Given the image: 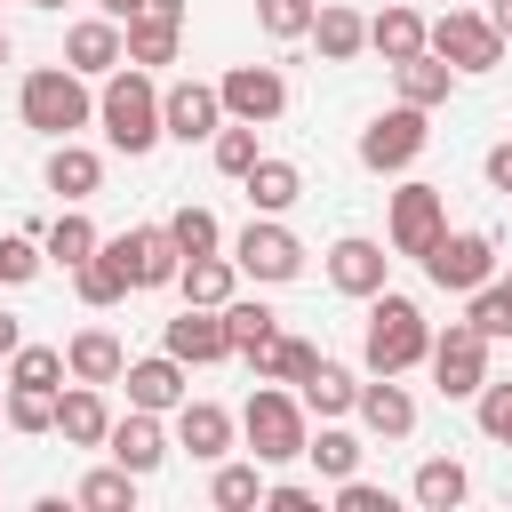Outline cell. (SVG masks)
<instances>
[{
	"mask_svg": "<svg viewBox=\"0 0 512 512\" xmlns=\"http://www.w3.org/2000/svg\"><path fill=\"white\" fill-rule=\"evenodd\" d=\"M96 128H104L112 152L144 160V152L160 144V80H152L144 64H112L104 88H96Z\"/></svg>",
	"mask_w": 512,
	"mask_h": 512,
	"instance_id": "1",
	"label": "cell"
},
{
	"mask_svg": "<svg viewBox=\"0 0 512 512\" xmlns=\"http://www.w3.org/2000/svg\"><path fill=\"white\" fill-rule=\"evenodd\" d=\"M424 352H432V320L416 312V296L376 288V296H368V328H360V360H368V376H408Z\"/></svg>",
	"mask_w": 512,
	"mask_h": 512,
	"instance_id": "2",
	"label": "cell"
},
{
	"mask_svg": "<svg viewBox=\"0 0 512 512\" xmlns=\"http://www.w3.org/2000/svg\"><path fill=\"white\" fill-rule=\"evenodd\" d=\"M304 432H312V416H304L296 384H256V392H248L240 440H248L256 464H296V456H304Z\"/></svg>",
	"mask_w": 512,
	"mask_h": 512,
	"instance_id": "3",
	"label": "cell"
},
{
	"mask_svg": "<svg viewBox=\"0 0 512 512\" xmlns=\"http://www.w3.org/2000/svg\"><path fill=\"white\" fill-rule=\"evenodd\" d=\"M16 112H24V128H40V136L56 144V136H72V128L96 120V96H88V80H80L72 64H40V72H24Z\"/></svg>",
	"mask_w": 512,
	"mask_h": 512,
	"instance_id": "4",
	"label": "cell"
},
{
	"mask_svg": "<svg viewBox=\"0 0 512 512\" xmlns=\"http://www.w3.org/2000/svg\"><path fill=\"white\" fill-rule=\"evenodd\" d=\"M424 48H432V56H448V64H456V80H464V72H496V64H504V32H496L480 8H448V16H432V24H424Z\"/></svg>",
	"mask_w": 512,
	"mask_h": 512,
	"instance_id": "5",
	"label": "cell"
},
{
	"mask_svg": "<svg viewBox=\"0 0 512 512\" xmlns=\"http://www.w3.org/2000/svg\"><path fill=\"white\" fill-rule=\"evenodd\" d=\"M424 144H432V112L392 104V112H376V120L360 128V168L400 176V168H416V160H424Z\"/></svg>",
	"mask_w": 512,
	"mask_h": 512,
	"instance_id": "6",
	"label": "cell"
},
{
	"mask_svg": "<svg viewBox=\"0 0 512 512\" xmlns=\"http://www.w3.org/2000/svg\"><path fill=\"white\" fill-rule=\"evenodd\" d=\"M232 264H240V280L280 288V280H296V272H304V240H296L280 216H248V232L232 240Z\"/></svg>",
	"mask_w": 512,
	"mask_h": 512,
	"instance_id": "7",
	"label": "cell"
},
{
	"mask_svg": "<svg viewBox=\"0 0 512 512\" xmlns=\"http://www.w3.org/2000/svg\"><path fill=\"white\" fill-rule=\"evenodd\" d=\"M440 232H448V192H440V184H424V176H408V184L392 192V216H384L392 256H424Z\"/></svg>",
	"mask_w": 512,
	"mask_h": 512,
	"instance_id": "8",
	"label": "cell"
},
{
	"mask_svg": "<svg viewBox=\"0 0 512 512\" xmlns=\"http://www.w3.org/2000/svg\"><path fill=\"white\" fill-rule=\"evenodd\" d=\"M416 264H424V280H432V288L472 296L480 280H496V240H488V232H440Z\"/></svg>",
	"mask_w": 512,
	"mask_h": 512,
	"instance_id": "9",
	"label": "cell"
},
{
	"mask_svg": "<svg viewBox=\"0 0 512 512\" xmlns=\"http://www.w3.org/2000/svg\"><path fill=\"white\" fill-rule=\"evenodd\" d=\"M432 384H440V400H472L480 384H488V336L472 328V320H448L440 336H432Z\"/></svg>",
	"mask_w": 512,
	"mask_h": 512,
	"instance_id": "10",
	"label": "cell"
},
{
	"mask_svg": "<svg viewBox=\"0 0 512 512\" xmlns=\"http://www.w3.org/2000/svg\"><path fill=\"white\" fill-rule=\"evenodd\" d=\"M216 96H224V120H248V128H264V120L288 112V80H280V64H232V72L216 80Z\"/></svg>",
	"mask_w": 512,
	"mask_h": 512,
	"instance_id": "11",
	"label": "cell"
},
{
	"mask_svg": "<svg viewBox=\"0 0 512 512\" xmlns=\"http://www.w3.org/2000/svg\"><path fill=\"white\" fill-rule=\"evenodd\" d=\"M224 128V96H216V80H168L160 88V136H176V144H208Z\"/></svg>",
	"mask_w": 512,
	"mask_h": 512,
	"instance_id": "12",
	"label": "cell"
},
{
	"mask_svg": "<svg viewBox=\"0 0 512 512\" xmlns=\"http://www.w3.org/2000/svg\"><path fill=\"white\" fill-rule=\"evenodd\" d=\"M112 256H120V272H128V288H176V264H184V248L168 240V224H128L120 240H104Z\"/></svg>",
	"mask_w": 512,
	"mask_h": 512,
	"instance_id": "13",
	"label": "cell"
},
{
	"mask_svg": "<svg viewBox=\"0 0 512 512\" xmlns=\"http://www.w3.org/2000/svg\"><path fill=\"white\" fill-rule=\"evenodd\" d=\"M328 288L336 296H376V288H392V256H384V240H368V232H344L336 248H328Z\"/></svg>",
	"mask_w": 512,
	"mask_h": 512,
	"instance_id": "14",
	"label": "cell"
},
{
	"mask_svg": "<svg viewBox=\"0 0 512 512\" xmlns=\"http://www.w3.org/2000/svg\"><path fill=\"white\" fill-rule=\"evenodd\" d=\"M160 352H176L184 368H216L232 360V336H224V312L216 304H184L168 328H160Z\"/></svg>",
	"mask_w": 512,
	"mask_h": 512,
	"instance_id": "15",
	"label": "cell"
},
{
	"mask_svg": "<svg viewBox=\"0 0 512 512\" xmlns=\"http://www.w3.org/2000/svg\"><path fill=\"white\" fill-rule=\"evenodd\" d=\"M232 440H240V416L216 408V400H192V392H184V408H176V448H184L192 464H224Z\"/></svg>",
	"mask_w": 512,
	"mask_h": 512,
	"instance_id": "16",
	"label": "cell"
},
{
	"mask_svg": "<svg viewBox=\"0 0 512 512\" xmlns=\"http://www.w3.org/2000/svg\"><path fill=\"white\" fill-rule=\"evenodd\" d=\"M104 456H112V464H128L136 480H144V472H160V464H168V432H160V416H152V408H128V416H112V432H104Z\"/></svg>",
	"mask_w": 512,
	"mask_h": 512,
	"instance_id": "17",
	"label": "cell"
},
{
	"mask_svg": "<svg viewBox=\"0 0 512 512\" xmlns=\"http://www.w3.org/2000/svg\"><path fill=\"white\" fill-rule=\"evenodd\" d=\"M40 176H48V192H64V208H80V200H96V192H104V152H88L80 136H56Z\"/></svg>",
	"mask_w": 512,
	"mask_h": 512,
	"instance_id": "18",
	"label": "cell"
},
{
	"mask_svg": "<svg viewBox=\"0 0 512 512\" xmlns=\"http://www.w3.org/2000/svg\"><path fill=\"white\" fill-rule=\"evenodd\" d=\"M120 384H128V408H152V416H176V408H184V360H176V352L128 360Z\"/></svg>",
	"mask_w": 512,
	"mask_h": 512,
	"instance_id": "19",
	"label": "cell"
},
{
	"mask_svg": "<svg viewBox=\"0 0 512 512\" xmlns=\"http://www.w3.org/2000/svg\"><path fill=\"white\" fill-rule=\"evenodd\" d=\"M104 432H112L104 384H56V440L64 448H104Z\"/></svg>",
	"mask_w": 512,
	"mask_h": 512,
	"instance_id": "20",
	"label": "cell"
},
{
	"mask_svg": "<svg viewBox=\"0 0 512 512\" xmlns=\"http://www.w3.org/2000/svg\"><path fill=\"white\" fill-rule=\"evenodd\" d=\"M352 416H360L376 440H408V432H416V400H408L400 376H368L360 400H352Z\"/></svg>",
	"mask_w": 512,
	"mask_h": 512,
	"instance_id": "21",
	"label": "cell"
},
{
	"mask_svg": "<svg viewBox=\"0 0 512 512\" xmlns=\"http://www.w3.org/2000/svg\"><path fill=\"white\" fill-rule=\"evenodd\" d=\"M392 88H400V104L440 112V104L456 96V64H448V56H432V48H416V56H400V64H392Z\"/></svg>",
	"mask_w": 512,
	"mask_h": 512,
	"instance_id": "22",
	"label": "cell"
},
{
	"mask_svg": "<svg viewBox=\"0 0 512 512\" xmlns=\"http://www.w3.org/2000/svg\"><path fill=\"white\" fill-rule=\"evenodd\" d=\"M120 56H128V48H120V24H112V16H80V24L64 32V64H72L80 80H104Z\"/></svg>",
	"mask_w": 512,
	"mask_h": 512,
	"instance_id": "23",
	"label": "cell"
},
{
	"mask_svg": "<svg viewBox=\"0 0 512 512\" xmlns=\"http://www.w3.org/2000/svg\"><path fill=\"white\" fill-rule=\"evenodd\" d=\"M240 192H248V208H256V216H288V208L304 200V168H296V160L256 152V168L240 176Z\"/></svg>",
	"mask_w": 512,
	"mask_h": 512,
	"instance_id": "24",
	"label": "cell"
},
{
	"mask_svg": "<svg viewBox=\"0 0 512 512\" xmlns=\"http://www.w3.org/2000/svg\"><path fill=\"white\" fill-rule=\"evenodd\" d=\"M304 40L320 48V64H352V56L368 48V16H360V8H336V0H320Z\"/></svg>",
	"mask_w": 512,
	"mask_h": 512,
	"instance_id": "25",
	"label": "cell"
},
{
	"mask_svg": "<svg viewBox=\"0 0 512 512\" xmlns=\"http://www.w3.org/2000/svg\"><path fill=\"white\" fill-rule=\"evenodd\" d=\"M120 368H128V352H120L112 328H80V336L64 344V376H72V384H120Z\"/></svg>",
	"mask_w": 512,
	"mask_h": 512,
	"instance_id": "26",
	"label": "cell"
},
{
	"mask_svg": "<svg viewBox=\"0 0 512 512\" xmlns=\"http://www.w3.org/2000/svg\"><path fill=\"white\" fill-rule=\"evenodd\" d=\"M312 360H320V344H312V336H280V328L248 352L256 384H304V376H312Z\"/></svg>",
	"mask_w": 512,
	"mask_h": 512,
	"instance_id": "27",
	"label": "cell"
},
{
	"mask_svg": "<svg viewBox=\"0 0 512 512\" xmlns=\"http://www.w3.org/2000/svg\"><path fill=\"white\" fill-rule=\"evenodd\" d=\"M176 288H184V304H224V296L240 288V264H232L224 248H208V256H184V264H176Z\"/></svg>",
	"mask_w": 512,
	"mask_h": 512,
	"instance_id": "28",
	"label": "cell"
},
{
	"mask_svg": "<svg viewBox=\"0 0 512 512\" xmlns=\"http://www.w3.org/2000/svg\"><path fill=\"white\" fill-rule=\"evenodd\" d=\"M296 400H304V416H352L360 376H352V368H336V360H312V376L296 384Z\"/></svg>",
	"mask_w": 512,
	"mask_h": 512,
	"instance_id": "29",
	"label": "cell"
},
{
	"mask_svg": "<svg viewBox=\"0 0 512 512\" xmlns=\"http://www.w3.org/2000/svg\"><path fill=\"white\" fill-rule=\"evenodd\" d=\"M408 496H416L424 512H456V504L472 496V472H464L456 456H424V464H416V480H408Z\"/></svg>",
	"mask_w": 512,
	"mask_h": 512,
	"instance_id": "30",
	"label": "cell"
},
{
	"mask_svg": "<svg viewBox=\"0 0 512 512\" xmlns=\"http://www.w3.org/2000/svg\"><path fill=\"white\" fill-rule=\"evenodd\" d=\"M304 464H312L320 480H352V472H360V440H352L336 416H320V432H304Z\"/></svg>",
	"mask_w": 512,
	"mask_h": 512,
	"instance_id": "31",
	"label": "cell"
},
{
	"mask_svg": "<svg viewBox=\"0 0 512 512\" xmlns=\"http://www.w3.org/2000/svg\"><path fill=\"white\" fill-rule=\"evenodd\" d=\"M120 48H128L120 64H144V72H152V64H176V48H184V24H152V16H128V24H120Z\"/></svg>",
	"mask_w": 512,
	"mask_h": 512,
	"instance_id": "32",
	"label": "cell"
},
{
	"mask_svg": "<svg viewBox=\"0 0 512 512\" xmlns=\"http://www.w3.org/2000/svg\"><path fill=\"white\" fill-rule=\"evenodd\" d=\"M216 312H224V336H232V352H240V360H248V352H256V344H264V336L280 328V312H272L264 296H240V288H232V296H224Z\"/></svg>",
	"mask_w": 512,
	"mask_h": 512,
	"instance_id": "33",
	"label": "cell"
},
{
	"mask_svg": "<svg viewBox=\"0 0 512 512\" xmlns=\"http://www.w3.org/2000/svg\"><path fill=\"white\" fill-rule=\"evenodd\" d=\"M368 48H376L384 64H400V56H416V48H424V16L392 0L384 16H368Z\"/></svg>",
	"mask_w": 512,
	"mask_h": 512,
	"instance_id": "34",
	"label": "cell"
},
{
	"mask_svg": "<svg viewBox=\"0 0 512 512\" xmlns=\"http://www.w3.org/2000/svg\"><path fill=\"white\" fill-rule=\"evenodd\" d=\"M96 248H104V232H96V224H88L80 208H64V216H56L48 232H40V256H48V264H64V272H72L80 256H96Z\"/></svg>",
	"mask_w": 512,
	"mask_h": 512,
	"instance_id": "35",
	"label": "cell"
},
{
	"mask_svg": "<svg viewBox=\"0 0 512 512\" xmlns=\"http://www.w3.org/2000/svg\"><path fill=\"white\" fill-rule=\"evenodd\" d=\"M72 504H80V512H136V472H128V464H96V472L72 488Z\"/></svg>",
	"mask_w": 512,
	"mask_h": 512,
	"instance_id": "36",
	"label": "cell"
},
{
	"mask_svg": "<svg viewBox=\"0 0 512 512\" xmlns=\"http://www.w3.org/2000/svg\"><path fill=\"white\" fill-rule=\"evenodd\" d=\"M72 288H80V304H96V312H104V304H120V296H128V272H120V256H112V248H96V256H80V264H72Z\"/></svg>",
	"mask_w": 512,
	"mask_h": 512,
	"instance_id": "37",
	"label": "cell"
},
{
	"mask_svg": "<svg viewBox=\"0 0 512 512\" xmlns=\"http://www.w3.org/2000/svg\"><path fill=\"white\" fill-rule=\"evenodd\" d=\"M208 496H216V512H256L264 504V472H256V456L248 464H216V480H208Z\"/></svg>",
	"mask_w": 512,
	"mask_h": 512,
	"instance_id": "38",
	"label": "cell"
},
{
	"mask_svg": "<svg viewBox=\"0 0 512 512\" xmlns=\"http://www.w3.org/2000/svg\"><path fill=\"white\" fill-rule=\"evenodd\" d=\"M8 384L56 392V384H64V344H16V352H8Z\"/></svg>",
	"mask_w": 512,
	"mask_h": 512,
	"instance_id": "39",
	"label": "cell"
},
{
	"mask_svg": "<svg viewBox=\"0 0 512 512\" xmlns=\"http://www.w3.org/2000/svg\"><path fill=\"white\" fill-rule=\"evenodd\" d=\"M168 240H176L184 256H208V248H224V224H216V208H200V200H184V208L168 216Z\"/></svg>",
	"mask_w": 512,
	"mask_h": 512,
	"instance_id": "40",
	"label": "cell"
},
{
	"mask_svg": "<svg viewBox=\"0 0 512 512\" xmlns=\"http://www.w3.org/2000/svg\"><path fill=\"white\" fill-rule=\"evenodd\" d=\"M0 424H8V432H56V392L8 384V400H0Z\"/></svg>",
	"mask_w": 512,
	"mask_h": 512,
	"instance_id": "41",
	"label": "cell"
},
{
	"mask_svg": "<svg viewBox=\"0 0 512 512\" xmlns=\"http://www.w3.org/2000/svg\"><path fill=\"white\" fill-rule=\"evenodd\" d=\"M256 152H264V144H256V128H248V120H224V128L208 136V160H216L224 176H248V168H256Z\"/></svg>",
	"mask_w": 512,
	"mask_h": 512,
	"instance_id": "42",
	"label": "cell"
},
{
	"mask_svg": "<svg viewBox=\"0 0 512 512\" xmlns=\"http://www.w3.org/2000/svg\"><path fill=\"white\" fill-rule=\"evenodd\" d=\"M40 264H48V256H40V232H8V240H0V280H8V288L40 280Z\"/></svg>",
	"mask_w": 512,
	"mask_h": 512,
	"instance_id": "43",
	"label": "cell"
},
{
	"mask_svg": "<svg viewBox=\"0 0 512 512\" xmlns=\"http://www.w3.org/2000/svg\"><path fill=\"white\" fill-rule=\"evenodd\" d=\"M312 8H320V0H256V24H264L272 40H304V32H312Z\"/></svg>",
	"mask_w": 512,
	"mask_h": 512,
	"instance_id": "44",
	"label": "cell"
},
{
	"mask_svg": "<svg viewBox=\"0 0 512 512\" xmlns=\"http://www.w3.org/2000/svg\"><path fill=\"white\" fill-rule=\"evenodd\" d=\"M464 320H472V328H480L488 344H496V336H512V304H504V288H496V280H480V288H472V312H464Z\"/></svg>",
	"mask_w": 512,
	"mask_h": 512,
	"instance_id": "45",
	"label": "cell"
},
{
	"mask_svg": "<svg viewBox=\"0 0 512 512\" xmlns=\"http://www.w3.org/2000/svg\"><path fill=\"white\" fill-rule=\"evenodd\" d=\"M472 408H480V432H488L496 448H512V384H480Z\"/></svg>",
	"mask_w": 512,
	"mask_h": 512,
	"instance_id": "46",
	"label": "cell"
},
{
	"mask_svg": "<svg viewBox=\"0 0 512 512\" xmlns=\"http://www.w3.org/2000/svg\"><path fill=\"white\" fill-rule=\"evenodd\" d=\"M336 512H392V488H376V480H336Z\"/></svg>",
	"mask_w": 512,
	"mask_h": 512,
	"instance_id": "47",
	"label": "cell"
},
{
	"mask_svg": "<svg viewBox=\"0 0 512 512\" xmlns=\"http://www.w3.org/2000/svg\"><path fill=\"white\" fill-rule=\"evenodd\" d=\"M264 504H272V512H320V488H304V480H264Z\"/></svg>",
	"mask_w": 512,
	"mask_h": 512,
	"instance_id": "48",
	"label": "cell"
},
{
	"mask_svg": "<svg viewBox=\"0 0 512 512\" xmlns=\"http://www.w3.org/2000/svg\"><path fill=\"white\" fill-rule=\"evenodd\" d=\"M480 176H488V192H512V136H504V144H488Z\"/></svg>",
	"mask_w": 512,
	"mask_h": 512,
	"instance_id": "49",
	"label": "cell"
},
{
	"mask_svg": "<svg viewBox=\"0 0 512 512\" xmlns=\"http://www.w3.org/2000/svg\"><path fill=\"white\" fill-rule=\"evenodd\" d=\"M136 16H152V24H184V0H136Z\"/></svg>",
	"mask_w": 512,
	"mask_h": 512,
	"instance_id": "50",
	"label": "cell"
},
{
	"mask_svg": "<svg viewBox=\"0 0 512 512\" xmlns=\"http://www.w3.org/2000/svg\"><path fill=\"white\" fill-rule=\"evenodd\" d=\"M16 344H24V320H16V312H0V360H8Z\"/></svg>",
	"mask_w": 512,
	"mask_h": 512,
	"instance_id": "51",
	"label": "cell"
},
{
	"mask_svg": "<svg viewBox=\"0 0 512 512\" xmlns=\"http://www.w3.org/2000/svg\"><path fill=\"white\" fill-rule=\"evenodd\" d=\"M480 16H488V24H496V32H504V40H512V0H488V8H480Z\"/></svg>",
	"mask_w": 512,
	"mask_h": 512,
	"instance_id": "52",
	"label": "cell"
},
{
	"mask_svg": "<svg viewBox=\"0 0 512 512\" xmlns=\"http://www.w3.org/2000/svg\"><path fill=\"white\" fill-rule=\"evenodd\" d=\"M96 16H112V24H128V16H136V0H96Z\"/></svg>",
	"mask_w": 512,
	"mask_h": 512,
	"instance_id": "53",
	"label": "cell"
},
{
	"mask_svg": "<svg viewBox=\"0 0 512 512\" xmlns=\"http://www.w3.org/2000/svg\"><path fill=\"white\" fill-rule=\"evenodd\" d=\"M496 288H504V304H512V272H496Z\"/></svg>",
	"mask_w": 512,
	"mask_h": 512,
	"instance_id": "54",
	"label": "cell"
},
{
	"mask_svg": "<svg viewBox=\"0 0 512 512\" xmlns=\"http://www.w3.org/2000/svg\"><path fill=\"white\" fill-rule=\"evenodd\" d=\"M8 48H16V40H8V24H0V64H8Z\"/></svg>",
	"mask_w": 512,
	"mask_h": 512,
	"instance_id": "55",
	"label": "cell"
},
{
	"mask_svg": "<svg viewBox=\"0 0 512 512\" xmlns=\"http://www.w3.org/2000/svg\"><path fill=\"white\" fill-rule=\"evenodd\" d=\"M32 8H72V0H32Z\"/></svg>",
	"mask_w": 512,
	"mask_h": 512,
	"instance_id": "56",
	"label": "cell"
}]
</instances>
